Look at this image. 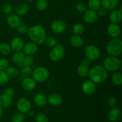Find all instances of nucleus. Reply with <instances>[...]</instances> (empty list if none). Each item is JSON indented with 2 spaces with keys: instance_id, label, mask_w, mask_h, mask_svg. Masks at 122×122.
<instances>
[{
  "instance_id": "f257e3e1",
  "label": "nucleus",
  "mask_w": 122,
  "mask_h": 122,
  "mask_svg": "<svg viewBox=\"0 0 122 122\" xmlns=\"http://www.w3.org/2000/svg\"><path fill=\"white\" fill-rule=\"evenodd\" d=\"M27 35L31 41L37 45L44 44L46 38V33L45 29L39 25H33L30 27L27 32Z\"/></svg>"
},
{
  "instance_id": "f03ea898",
  "label": "nucleus",
  "mask_w": 122,
  "mask_h": 122,
  "mask_svg": "<svg viewBox=\"0 0 122 122\" xmlns=\"http://www.w3.org/2000/svg\"><path fill=\"white\" fill-rule=\"evenodd\" d=\"M88 76L91 81L95 84H100L107 80L108 77V71L102 66L96 65L89 69Z\"/></svg>"
},
{
  "instance_id": "7ed1b4c3",
  "label": "nucleus",
  "mask_w": 122,
  "mask_h": 122,
  "mask_svg": "<svg viewBox=\"0 0 122 122\" xmlns=\"http://www.w3.org/2000/svg\"><path fill=\"white\" fill-rule=\"evenodd\" d=\"M106 51L112 56L118 57L122 53V41L119 38H113L106 46Z\"/></svg>"
},
{
  "instance_id": "20e7f679",
  "label": "nucleus",
  "mask_w": 122,
  "mask_h": 122,
  "mask_svg": "<svg viewBox=\"0 0 122 122\" xmlns=\"http://www.w3.org/2000/svg\"><path fill=\"white\" fill-rule=\"evenodd\" d=\"M122 60L117 57L110 56L106 57L103 61V67L107 71L114 72L120 69Z\"/></svg>"
},
{
  "instance_id": "39448f33",
  "label": "nucleus",
  "mask_w": 122,
  "mask_h": 122,
  "mask_svg": "<svg viewBox=\"0 0 122 122\" xmlns=\"http://www.w3.org/2000/svg\"><path fill=\"white\" fill-rule=\"evenodd\" d=\"M32 78L36 82H45L50 76V71L44 66L36 67L32 71Z\"/></svg>"
},
{
  "instance_id": "423d86ee",
  "label": "nucleus",
  "mask_w": 122,
  "mask_h": 122,
  "mask_svg": "<svg viewBox=\"0 0 122 122\" xmlns=\"http://www.w3.org/2000/svg\"><path fill=\"white\" fill-rule=\"evenodd\" d=\"M101 52L98 48L94 45H89L85 49V56L91 61H94L98 59Z\"/></svg>"
},
{
  "instance_id": "0eeeda50",
  "label": "nucleus",
  "mask_w": 122,
  "mask_h": 122,
  "mask_svg": "<svg viewBox=\"0 0 122 122\" xmlns=\"http://www.w3.org/2000/svg\"><path fill=\"white\" fill-rule=\"evenodd\" d=\"M65 54L64 49L61 45L57 44L54 47L52 48L49 54L50 60L54 62H58L64 57Z\"/></svg>"
},
{
  "instance_id": "6e6552de",
  "label": "nucleus",
  "mask_w": 122,
  "mask_h": 122,
  "mask_svg": "<svg viewBox=\"0 0 122 122\" xmlns=\"http://www.w3.org/2000/svg\"><path fill=\"white\" fill-rule=\"evenodd\" d=\"M16 107L20 113L26 114L30 110V101L26 97L20 98L17 102Z\"/></svg>"
},
{
  "instance_id": "1a4fd4ad",
  "label": "nucleus",
  "mask_w": 122,
  "mask_h": 122,
  "mask_svg": "<svg viewBox=\"0 0 122 122\" xmlns=\"http://www.w3.org/2000/svg\"><path fill=\"white\" fill-rule=\"evenodd\" d=\"M51 29L56 34H61L65 32L67 29L66 23L63 20H55L51 23Z\"/></svg>"
},
{
  "instance_id": "9d476101",
  "label": "nucleus",
  "mask_w": 122,
  "mask_h": 122,
  "mask_svg": "<svg viewBox=\"0 0 122 122\" xmlns=\"http://www.w3.org/2000/svg\"><path fill=\"white\" fill-rule=\"evenodd\" d=\"M107 31L110 36L112 38H117L121 34L122 29L119 24L111 23L107 27Z\"/></svg>"
},
{
  "instance_id": "9b49d317",
  "label": "nucleus",
  "mask_w": 122,
  "mask_h": 122,
  "mask_svg": "<svg viewBox=\"0 0 122 122\" xmlns=\"http://www.w3.org/2000/svg\"><path fill=\"white\" fill-rule=\"evenodd\" d=\"M96 84L91 80L85 81L82 85V92L88 95H92L96 91Z\"/></svg>"
},
{
  "instance_id": "f8f14e48",
  "label": "nucleus",
  "mask_w": 122,
  "mask_h": 122,
  "mask_svg": "<svg viewBox=\"0 0 122 122\" xmlns=\"http://www.w3.org/2000/svg\"><path fill=\"white\" fill-rule=\"evenodd\" d=\"M83 18L84 21L88 24H93L96 22L98 16L95 11L92 10H88L83 13Z\"/></svg>"
},
{
  "instance_id": "ddd939ff",
  "label": "nucleus",
  "mask_w": 122,
  "mask_h": 122,
  "mask_svg": "<svg viewBox=\"0 0 122 122\" xmlns=\"http://www.w3.org/2000/svg\"><path fill=\"white\" fill-rule=\"evenodd\" d=\"M36 86V82L32 77H25L22 81V87L26 92H32Z\"/></svg>"
},
{
  "instance_id": "4468645a",
  "label": "nucleus",
  "mask_w": 122,
  "mask_h": 122,
  "mask_svg": "<svg viewBox=\"0 0 122 122\" xmlns=\"http://www.w3.org/2000/svg\"><path fill=\"white\" fill-rule=\"evenodd\" d=\"M25 42L22 38L20 37H15L11 41L10 47L14 52L21 51L23 48Z\"/></svg>"
},
{
  "instance_id": "2eb2a0df",
  "label": "nucleus",
  "mask_w": 122,
  "mask_h": 122,
  "mask_svg": "<svg viewBox=\"0 0 122 122\" xmlns=\"http://www.w3.org/2000/svg\"><path fill=\"white\" fill-rule=\"evenodd\" d=\"M6 21L10 27L13 29H16L21 23V19L17 14L11 13L7 16Z\"/></svg>"
},
{
  "instance_id": "dca6fc26",
  "label": "nucleus",
  "mask_w": 122,
  "mask_h": 122,
  "mask_svg": "<svg viewBox=\"0 0 122 122\" xmlns=\"http://www.w3.org/2000/svg\"><path fill=\"white\" fill-rule=\"evenodd\" d=\"M48 102L53 106H58L62 104L63 98L61 95L57 93H52L47 97Z\"/></svg>"
},
{
  "instance_id": "f3484780",
  "label": "nucleus",
  "mask_w": 122,
  "mask_h": 122,
  "mask_svg": "<svg viewBox=\"0 0 122 122\" xmlns=\"http://www.w3.org/2000/svg\"><path fill=\"white\" fill-rule=\"evenodd\" d=\"M33 102L38 107H45L48 103L47 97L43 93H37L33 97Z\"/></svg>"
},
{
  "instance_id": "a211bd4d",
  "label": "nucleus",
  "mask_w": 122,
  "mask_h": 122,
  "mask_svg": "<svg viewBox=\"0 0 122 122\" xmlns=\"http://www.w3.org/2000/svg\"><path fill=\"white\" fill-rule=\"evenodd\" d=\"M23 50L24 54L26 56L27 55L33 56L38 51V45L32 41L28 42L24 45Z\"/></svg>"
},
{
  "instance_id": "6ab92c4d",
  "label": "nucleus",
  "mask_w": 122,
  "mask_h": 122,
  "mask_svg": "<svg viewBox=\"0 0 122 122\" xmlns=\"http://www.w3.org/2000/svg\"><path fill=\"white\" fill-rule=\"evenodd\" d=\"M122 117L121 110L118 107H113L108 114V117L111 122L118 121Z\"/></svg>"
},
{
  "instance_id": "aec40b11",
  "label": "nucleus",
  "mask_w": 122,
  "mask_h": 122,
  "mask_svg": "<svg viewBox=\"0 0 122 122\" xmlns=\"http://www.w3.org/2000/svg\"><path fill=\"white\" fill-rule=\"evenodd\" d=\"M110 20L112 23L119 24L122 20V11L119 9H114L112 10L109 15Z\"/></svg>"
},
{
  "instance_id": "412c9836",
  "label": "nucleus",
  "mask_w": 122,
  "mask_h": 122,
  "mask_svg": "<svg viewBox=\"0 0 122 122\" xmlns=\"http://www.w3.org/2000/svg\"><path fill=\"white\" fill-rule=\"evenodd\" d=\"M101 6L107 10H113L117 7L119 0H101Z\"/></svg>"
},
{
  "instance_id": "4be33fe9",
  "label": "nucleus",
  "mask_w": 122,
  "mask_h": 122,
  "mask_svg": "<svg viewBox=\"0 0 122 122\" xmlns=\"http://www.w3.org/2000/svg\"><path fill=\"white\" fill-rule=\"evenodd\" d=\"M13 100L4 94H0V106L2 108H8L11 106Z\"/></svg>"
},
{
  "instance_id": "5701e85b",
  "label": "nucleus",
  "mask_w": 122,
  "mask_h": 122,
  "mask_svg": "<svg viewBox=\"0 0 122 122\" xmlns=\"http://www.w3.org/2000/svg\"><path fill=\"white\" fill-rule=\"evenodd\" d=\"M70 44L75 48H80L83 45V39L80 35H75L71 37L70 40Z\"/></svg>"
},
{
  "instance_id": "b1692460",
  "label": "nucleus",
  "mask_w": 122,
  "mask_h": 122,
  "mask_svg": "<svg viewBox=\"0 0 122 122\" xmlns=\"http://www.w3.org/2000/svg\"><path fill=\"white\" fill-rule=\"evenodd\" d=\"M29 10V7L26 3L19 4L15 8V12L18 15H25Z\"/></svg>"
},
{
  "instance_id": "393cba45",
  "label": "nucleus",
  "mask_w": 122,
  "mask_h": 122,
  "mask_svg": "<svg viewBox=\"0 0 122 122\" xmlns=\"http://www.w3.org/2000/svg\"><path fill=\"white\" fill-rule=\"evenodd\" d=\"M85 30V26L82 23H77L75 24L72 27V32L75 35H80L83 34Z\"/></svg>"
},
{
  "instance_id": "a878e982",
  "label": "nucleus",
  "mask_w": 122,
  "mask_h": 122,
  "mask_svg": "<svg viewBox=\"0 0 122 122\" xmlns=\"http://www.w3.org/2000/svg\"><path fill=\"white\" fill-rule=\"evenodd\" d=\"M9 77H16L20 74V71L17 67L14 66H8L5 71Z\"/></svg>"
},
{
  "instance_id": "bb28decb",
  "label": "nucleus",
  "mask_w": 122,
  "mask_h": 122,
  "mask_svg": "<svg viewBox=\"0 0 122 122\" xmlns=\"http://www.w3.org/2000/svg\"><path fill=\"white\" fill-rule=\"evenodd\" d=\"M25 54L23 53L21 51L19 52H15L14 54L11 57V59L14 62L15 64H20V63H22L23 61L24 58H25Z\"/></svg>"
},
{
  "instance_id": "cd10ccee",
  "label": "nucleus",
  "mask_w": 122,
  "mask_h": 122,
  "mask_svg": "<svg viewBox=\"0 0 122 122\" xmlns=\"http://www.w3.org/2000/svg\"><path fill=\"white\" fill-rule=\"evenodd\" d=\"M89 9L94 11H97L101 6V0H89L88 2Z\"/></svg>"
},
{
  "instance_id": "c85d7f7f",
  "label": "nucleus",
  "mask_w": 122,
  "mask_h": 122,
  "mask_svg": "<svg viewBox=\"0 0 122 122\" xmlns=\"http://www.w3.org/2000/svg\"><path fill=\"white\" fill-rule=\"evenodd\" d=\"M77 73L79 76L82 77H88L89 73V69L88 67L81 65L77 67Z\"/></svg>"
},
{
  "instance_id": "c756f323",
  "label": "nucleus",
  "mask_w": 122,
  "mask_h": 122,
  "mask_svg": "<svg viewBox=\"0 0 122 122\" xmlns=\"http://www.w3.org/2000/svg\"><path fill=\"white\" fill-rule=\"evenodd\" d=\"M112 81L115 85L120 86L122 84V74L120 72H116L112 75Z\"/></svg>"
},
{
  "instance_id": "7c9ffc66",
  "label": "nucleus",
  "mask_w": 122,
  "mask_h": 122,
  "mask_svg": "<svg viewBox=\"0 0 122 122\" xmlns=\"http://www.w3.org/2000/svg\"><path fill=\"white\" fill-rule=\"evenodd\" d=\"M33 71V69L31 66H23L20 70V75L25 77H30Z\"/></svg>"
},
{
  "instance_id": "2f4dec72",
  "label": "nucleus",
  "mask_w": 122,
  "mask_h": 122,
  "mask_svg": "<svg viewBox=\"0 0 122 122\" xmlns=\"http://www.w3.org/2000/svg\"><path fill=\"white\" fill-rule=\"evenodd\" d=\"M35 5L36 8L39 11H44L47 8L48 2L47 0H37Z\"/></svg>"
},
{
  "instance_id": "473e14b6",
  "label": "nucleus",
  "mask_w": 122,
  "mask_h": 122,
  "mask_svg": "<svg viewBox=\"0 0 122 122\" xmlns=\"http://www.w3.org/2000/svg\"><path fill=\"white\" fill-rule=\"evenodd\" d=\"M10 45L7 43H2L0 44V53L4 56L8 55L11 52Z\"/></svg>"
},
{
  "instance_id": "72a5a7b5",
  "label": "nucleus",
  "mask_w": 122,
  "mask_h": 122,
  "mask_svg": "<svg viewBox=\"0 0 122 122\" xmlns=\"http://www.w3.org/2000/svg\"><path fill=\"white\" fill-rule=\"evenodd\" d=\"M35 62L34 57L30 55L25 56V58L22 62L23 66H32Z\"/></svg>"
},
{
  "instance_id": "f704fd0d",
  "label": "nucleus",
  "mask_w": 122,
  "mask_h": 122,
  "mask_svg": "<svg viewBox=\"0 0 122 122\" xmlns=\"http://www.w3.org/2000/svg\"><path fill=\"white\" fill-rule=\"evenodd\" d=\"M44 43L45 44V45L49 48H53L55 46L57 45V41L53 37H51V36H49L46 38L45 39V42Z\"/></svg>"
},
{
  "instance_id": "c9c22d12",
  "label": "nucleus",
  "mask_w": 122,
  "mask_h": 122,
  "mask_svg": "<svg viewBox=\"0 0 122 122\" xmlns=\"http://www.w3.org/2000/svg\"><path fill=\"white\" fill-rule=\"evenodd\" d=\"M9 81V77L4 70H0V85H5Z\"/></svg>"
},
{
  "instance_id": "e433bc0d",
  "label": "nucleus",
  "mask_w": 122,
  "mask_h": 122,
  "mask_svg": "<svg viewBox=\"0 0 122 122\" xmlns=\"http://www.w3.org/2000/svg\"><path fill=\"white\" fill-rule=\"evenodd\" d=\"M25 120V116L23 113H17L14 114L11 117L12 122H23Z\"/></svg>"
},
{
  "instance_id": "4c0bfd02",
  "label": "nucleus",
  "mask_w": 122,
  "mask_h": 122,
  "mask_svg": "<svg viewBox=\"0 0 122 122\" xmlns=\"http://www.w3.org/2000/svg\"><path fill=\"white\" fill-rule=\"evenodd\" d=\"M35 120L36 122H48L49 118L46 114L40 113L36 114Z\"/></svg>"
},
{
  "instance_id": "58836bf2",
  "label": "nucleus",
  "mask_w": 122,
  "mask_h": 122,
  "mask_svg": "<svg viewBox=\"0 0 122 122\" xmlns=\"http://www.w3.org/2000/svg\"><path fill=\"white\" fill-rule=\"evenodd\" d=\"M2 11H3L4 13L5 14L9 15V14H11L13 12V7H12L11 5L8 3L4 4L2 5Z\"/></svg>"
},
{
  "instance_id": "ea45409f",
  "label": "nucleus",
  "mask_w": 122,
  "mask_h": 122,
  "mask_svg": "<svg viewBox=\"0 0 122 122\" xmlns=\"http://www.w3.org/2000/svg\"><path fill=\"white\" fill-rule=\"evenodd\" d=\"M16 29L17 30L18 32H19V33H20V34L22 35L27 33V32H28L29 30L28 27H27V25H25V24L24 23H21L19 25V26H18Z\"/></svg>"
},
{
  "instance_id": "a19ab883",
  "label": "nucleus",
  "mask_w": 122,
  "mask_h": 122,
  "mask_svg": "<svg viewBox=\"0 0 122 122\" xmlns=\"http://www.w3.org/2000/svg\"><path fill=\"white\" fill-rule=\"evenodd\" d=\"M87 9L86 5L85 3L82 2H79L76 4V10L77 12L81 13H83Z\"/></svg>"
},
{
  "instance_id": "79ce46f5",
  "label": "nucleus",
  "mask_w": 122,
  "mask_h": 122,
  "mask_svg": "<svg viewBox=\"0 0 122 122\" xmlns=\"http://www.w3.org/2000/svg\"><path fill=\"white\" fill-rule=\"evenodd\" d=\"M9 66V61L6 58L0 59V70H5Z\"/></svg>"
},
{
  "instance_id": "37998d69",
  "label": "nucleus",
  "mask_w": 122,
  "mask_h": 122,
  "mask_svg": "<svg viewBox=\"0 0 122 122\" xmlns=\"http://www.w3.org/2000/svg\"><path fill=\"white\" fill-rule=\"evenodd\" d=\"M2 94L7 95V96L9 97L12 98L13 97H14V95H15V91H14V89H13V88H8L4 91Z\"/></svg>"
},
{
  "instance_id": "c03bdc74",
  "label": "nucleus",
  "mask_w": 122,
  "mask_h": 122,
  "mask_svg": "<svg viewBox=\"0 0 122 122\" xmlns=\"http://www.w3.org/2000/svg\"><path fill=\"white\" fill-rule=\"evenodd\" d=\"M107 102H108V104L112 108L114 107L117 105V100L114 97H110L108 98Z\"/></svg>"
},
{
  "instance_id": "a18cd8bd",
  "label": "nucleus",
  "mask_w": 122,
  "mask_h": 122,
  "mask_svg": "<svg viewBox=\"0 0 122 122\" xmlns=\"http://www.w3.org/2000/svg\"><path fill=\"white\" fill-rule=\"evenodd\" d=\"M107 10L104 8V7H101L98 10H97V15L98 17H104L107 14Z\"/></svg>"
},
{
  "instance_id": "49530a36",
  "label": "nucleus",
  "mask_w": 122,
  "mask_h": 122,
  "mask_svg": "<svg viewBox=\"0 0 122 122\" xmlns=\"http://www.w3.org/2000/svg\"><path fill=\"white\" fill-rule=\"evenodd\" d=\"M91 63V61H89V60L87 59L86 58L85 59H83V60L82 61V63H81V65L84 66L86 67H89V65H90Z\"/></svg>"
},
{
  "instance_id": "de8ad7c7",
  "label": "nucleus",
  "mask_w": 122,
  "mask_h": 122,
  "mask_svg": "<svg viewBox=\"0 0 122 122\" xmlns=\"http://www.w3.org/2000/svg\"><path fill=\"white\" fill-rule=\"evenodd\" d=\"M2 114H3V108L1 107V106H0V118L1 117V116H2Z\"/></svg>"
},
{
  "instance_id": "09e8293b",
  "label": "nucleus",
  "mask_w": 122,
  "mask_h": 122,
  "mask_svg": "<svg viewBox=\"0 0 122 122\" xmlns=\"http://www.w3.org/2000/svg\"><path fill=\"white\" fill-rule=\"evenodd\" d=\"M29 114V116H32L33 115V111H29V112L27 113Z\"/></svg>"
},
{
  "instance_id": "8fccbe9b",
  "label": "nucleus",
  "mask_w": 122,
  "mask_h": 122,
  "mask_svg": "<svg viewBox=\"0 0 122 122\" xmlns=\"http://www.w3.org/2000/svg\"><path fill=\"white\" fill-rule=\"evenodd\" d=\"M26 1H29V2H32V1H35V0H26Z\"/></svg>"
}]
</instances>
